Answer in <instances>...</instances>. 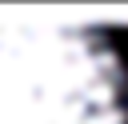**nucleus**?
I'll return each mask as SVG.
<instances>
[{
  "label": "nucleus",
  "mask_w": 128,
  "mask_h": 124,
  "mask_svg": "<svg viewBox=\"0 0 128 124\" xmlns=\"http://www.w3.org/2000/svg\"><path fill=\"white\" fill-rule=\"evenodd\" d=\"M0 124H128V72L92 28L0 24Z\"/></svg>",
  "instance_id": "obj_1"
}]
</instances>
